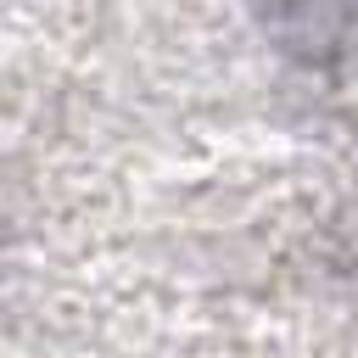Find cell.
Returning <instances> with one entry per match:
<instances>
[{
	"instance_id": "1",
	"label": "cell",
	"mask_w": 358,
	"mask_h": 358,
	"mask_svg": "<svg viewBox=\"0 0 358 358\" xmlns=\"http://www.w3.org/2000/svg\"><path fill=\"white\" fill-rule=\"evenodd\" d=\"M336 78H341V95H347V106L358 112V17L347 22V34H341V56H336Z\"/></svg>"
}]
</instances>
